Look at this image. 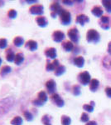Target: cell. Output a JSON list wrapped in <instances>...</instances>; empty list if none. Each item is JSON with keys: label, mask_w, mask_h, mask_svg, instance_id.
Returning a JSON list of instances; mask_svg holds the SVG:
<instances>
[{"label": "cell", "mask_w": 111, "mask_h": 125, "mask_svg": "<svg viewBox=\"0 0 111 125\" xmlns=\"http://www.w3.org/2000/svg\"><path fill=\"white\" fill-rule=\"evenodd\" d=\"M90 21V19H89L88 16H86L85 14H79L76 16V23L80 24L81 26H84L86 23Z\"/></svg>", "instance_id": "cell-16"}, {"label": "cell", "mask_w": 111, "mask_h": 125, "mask_svg": "<svg viewBox=\"0 0 111 125\" xmlns=\"http://www.w3.org/2000/svg\"><path fill=\"white\" fill-rule=\"evenodd\" d=\"M29 13L33 15L42 16L44 13V7L42 4H33L29 8Z\"/></svg>", "instance_id": "cell-8"}, {"label": "cell", "mask_w": 111, "mask_h": 125, "mask_svg": "<svg viewBox=\"0 0 111 125\" xmlns=\"http://www.w3.org/2000/svg\"><path fill=\"white\" fill-rule=\"evenodd\" d=\"M73 63L77 68H83L85 65V58L82 56H78V57L74 58Z\"/></svg>", "instance_id": "cell-20"}, {"label": "cell", "mask_w": 111, "mask_h": 125, "mask_svg": "<svg viewBox=\"0 0 111 125\" xmlns=\"http://www.w3.org/2000/svg\"><path fill=\"white\" fill-rule=\"evenodd\" d=\"M51 102L53 103L55 105H56L58 107V108H62L64 105H65V102H64V100L61 98V97H60L59 94H53L52 95H51Z\"/></svg>", "instance_id": "cell-9"}, {"label": "cell", "mask_w": 111, "mask_h": 125, "mask_svg": "<svg viewBox=\"0 0 111 125\" xmlns=\"http://www.w3.org/2000/svg\"><path fill=\"white\" fill-rule=\"evenodd\" d=\"M48 100V97H47V94L45 91H40L39 93L37 94V98L36 99H33V104L34 106L36 107H42L43 106L44 104L47 102Z\"/></svg>", "instance_id": "cell-2"}, {"label": "cell", "mask_w": 111, "mask_h": 125, "mask_svg": "<svg viewBox=\"0 0 111 125\" xmlns=\"http://www.w3.org/2000/svg\"><path fill=\"white\" fill-rule=\"evenodd\" d=\"M100 26L103 29L107 30L110 28V18L108 16L103 15L100 19Z\"/></svg>", "instance_id": "cell-14"}, {"label": "cell", "mask_w": 111, "mask_h": 125, "mask_svg": "<svg viewBox=\"0 0 111 125\" xmlns=\"http://www.w3.org/2000/svg\"><path fill=\"white\" fill-rule=\"evenodd\" d=\"M103 66L104 68H108V69H110L111 68V55L109 56H105L103 59Z\"/></svg>", "instance_id": "cell-26"}, {"label": "cell", "mask_w": 111, "mask_h": 125, "mask_svg": "<svg viewBox=\"0 0 111 125\" xmlns=\"http://www.w3.org/2000/svg\"><path fill=\"white\" fill-rule=\"evenodd\" d=\"M37 47H38L37 43L35 40L30 39V40H27L25 43V48L29 50V51H32V52L36 51V50L37 49Z\"/></svg>", "instance_id": "cell-15"}, {"label": "cell", "mask_w": 111, "mask_h": 125, "mask_svg": "<svg viewBox=\"0 0 111 125\" xmlns=\"http://www.w3.org/2000/svg\"><path fill=\"white\" fill-rule=\"evenodd\" d=\"M63 9L60 6V3L57 1L53 2L50 6V10H51V17L52 19H56L57 17V15L60 14V13L61 12V10Z\"/></svg>", "instance_id": "cell-5"}, {"label": "cell", "mask_w": 111, "mask_h": 125, "mask_svg": "<svg viewBox=\"0 0 111 125\" xmlns=\"http://www.w3.org/2000/svg\"><path fill=\"white\" fill-rule=\"evenodd\" d=\"M26 3H29V4H32V3H37V0H33V1L29 0V1H26Z\"/></svg>", "instance_id": "cell-42"}, {"label": "cell", "mask_w": 111, "mask_h": 125, "mask_svg": "<svg viewBox=\"0 0 111 125\" xmlns=\"http://www.w3.org/2000/svg\"><path fill=\"white\" fill-rule=\"evenodd\" d=\"M99 86H100L99 80L95 79V78H93L90 83V90L91 92H95L97 90V88H99Z\"/></svg>", "instance_id": "cell-24"}, {"label": "cell", "mask_w": 111, "mask_h": 125, "mask_svg": "<svg viewBox=\"0 0 111 125\" xmlns=\"http://www.w3.org/2000/svg\"><path fill=\"white\" fill-rule=\"evenodd\" d=\"M15 55L16 54L14 53L13 50L11 48H8L7 50H6V60H7L8 62H14V59H15Z\"/></svg>", "instance_id": "cell-18"}, {"label": "cell", "mask_w": 111, "mask_h": 125, "mask_svg": "<svg viewBox=\"0 0 111 125\" xmlns=\"http://www.w3.org/2000/svg\"><path fill=\"white\" fill-rule=\"evenodd\" d=\"M12 71V68L9 65H3V67L0 68V75L2 77H5L7 74L10 73Z\"/></svg>", "instance_id": "cell-25"}, {"label": "cell", "mask_w": 111, "mask_h": 125, "mask_svg": "<svg viewBox=\"0 0 111 125\" xmlns=\"http://www.w3.org/2000/svg\"><path fill=\"white\" fill-rule=\"evenodd\" d=\"M61 46L63 48V49L65 50L66 52H71L73 51V49L75 48L74 44L71 41H64L62 42Z\"/></svg>", "instance_id": "cell-19"}, {"label": "cell", "mask_w": 111, "mask_h": 125, "mask_svg": "<svg viewBox=\"0 0 111 125\" xmlns=\"http://www.w3.org/2000/svg\"><path fill=\"white\" fill-rule=\"evenodd\" d=\"M85 125H97V123L95 121H89Z\"/></svg>", "instance_id": "cell-40"}, {"label": "cell", "mask_w": 111, "mask_h": 125, "mask_svg": "<svg viewBox=\"0 0 111 125\" xmlns=\"http://www.w3.org/2000/svg\"><path fill=\"white\" fill-rule=\"evenodd\" d=\"M83 108L89 113H92L94 111V106H92L91 104H85L83 105Z\"/></svg>", "instance_id": "cell-37"}, {"label": "cell", "mask_w": 111, "mask_h": 125, "mask_svg": "<svg viewBox=\"0 0 111 125\" xmlns=\"http://www.w3.org/2000/svg\"><path fill=\"white\" fill-rule=\"evenodd\" d=\"M60 122H61L62 125H70L71 124V119L70 117L66 115H62L61 118H60Z\"/></svg>", "instance_id": "cell-32"}, {"label": "cell", "mask_w": 111, "mask_h": 125, "mask_svg": "<svg viewBox=\"0 0 111 125\" xmlns=\"http://www.w3.org/2000/svg\"><path fill=\"white\" fill-rule=\"evenodd\" d=\"M2 63H3V59H2L1 57H0V66H1Z\"/></svg>", "instance_id": "cell-44"}, {"label": "cell", "mask_w": 111, "mask_h": 125, "mask_svg": "<svg viewBox=\"0 0 111 125\" xmlns=\"http://www.w3.org/2000/svg\"><path fill=\"white\" fill-rule=\"evenodd\" d=\"M59 17H60V23H61V24H63V25H68L71 22V14H70V13L64 9L60 13Z\"/></svg>", "instance_id": "cell-4"}, {"label": "cell", "mask_w": 111, "mask_h": 125, "mask_svg": "<svg viewBox=\"0 0 111 125\" xmlns=\"http://www.w3.org/2000/svg\"><path fill=\"white\" fill-rule=\"evenodd\" d=\"M10 124L12 125H23V118L20 116H15L13 119L11 120Z\"/></svg>", "instance_id": "cell-27"}, {"label": "cell", "mask_w": 111, "mask_h": 125, "mask_svg": "<svg viewBox=\"0 0 111 125\" xmlns=\"http://www.w3.org/2000/svg\"><path fill=\"white\" fill-rule=\"evenodd\" d=\"M67 35L69 37V39L70 41L73 43H79V39H80V33L79 31L76 28H72L68 30Z\"/></svg>", "instance_id": "cell-6"}, {"label": "cell", "mask_w": 111, "mask_h": 125, "mask_svg": "<svg viewBox=\"0 0 111 125\" xmlns=\"http://www.w3.org/2000/svg\"><path fill=\"white\" fill-rule=\"evenodd\" d=\"M13 43L14 44V46H16L17 48H20V47H22L23 44H25L23 38L21 37V36H17V37L14 38L13 40Z\"/></svg>", "instance_id": "cell-23"}, {"label": "cell", "mask_w": 111, "mask_h": 125, "mask_svg": "<svg viewBox=\"0 0 111 125\" xmlns=\"http://www.w3.org/2000/svg\"><path fill=\"white\" fill-rule=\"evenodd\" d=\"M36 23H37V25L41 28H45L47 26L48 24V21L46 19V17L44 16H38V17L36 18Z\"/></svg>", "instance_id": "cell-17"}, {"label": "cell", "mask_w": 111, "mask_h": 125, "mask_svg": "<svg viewBox=\"0 0 111 125\" xmlns=\"http://www.w3.org/2000/svg\"><path fill=\"white\" fill-rule=\"evenodd\" d=\"M102 4L106 11L111 13V0H103Z\"/></svg>", "instance_id": "cell-31"}, {"label": "cell", "mask_w": 111, "mask_h": 125, "mask_svg": "<svg viewBox=\"0 0 111 125\" xmlns=\"http://www.w3.org/2000/svg\"><path fill=\"white\" fill-rule=\"evenodd\" d=\"M65 33L60 30H56L52 33V39L56 43H61L65 39Z\"/></svg>", "instance_id": "cell-12"}, {"label": "cell", "mask_w": 111, "mask_h": 125, "mask_svg": "<svg viewBox=\"0 0 111 125\" xmlns=\"http://www.w3.org/2000/svg\"><path fill=\"white\" fill-rule=\"evenodd\" d=\"M105 94H106L107 97L111 98V87H107L105 88Z\"/></svg>", "instance_id": "cell-38"}, {"label": "cell", "mask_w": 111, "mask_h": 125, "mask_svg": "<svg viewBox=\"0 0 111 125\" xmlns=\"http://www.w3.org/2000/svg\"><path fill=\"white\" fill-rule=\"evenodd\" d=\"M62 3H63L64 4H66V5H72L74 2L73 1H67V0H64V1H62Z\"/></svg>", "instance_id": "cell-39"}, {"label": "cell", "mask_w": 111, "mask_h": 125, "mask_svg": "<svg viewBox=\"0 0 111 125\" xmlns=\"http://www.w3.org/2000/svg\"><path fill=\"white\" fill-rule=\"evenodd\" d=\"M7 47H8V40L4 39V38L0 39V49H5Z\"/></svg>", "instance_id": "cell-35"}, {"label": "cell", "mask_w": 111, "mask_h": 125, "mask_svg": "<svg viewBox=\"0 0 111 125\" xmlns=\"http://www.w3.org/2000/svg\"><path fill=\"white\" fill-rule=\"evenodd\" d=\"M44 54H45V56L47 58L54 60L56 58V49L53 47L46 48L45 51H44Z\"/></svg>", "instance_id": "cell-13"}, {"label": "cell", "mask_w": 111, "mask_h": 125, "mask_svg": "<svg viewBox=\"0 0 111 125\" xmlns=\"http://www.w3.org/2000/svg\"><path fill=\"white\" fill-rule=\"evenodd\" d=\"M91 13H92V14L94 15L95 17L101 18L103 16V13H104V11H103L102 8L100 7V6H94L91 10Z\"/></svg>", "instance_id": "cell-21"}, {"label": "cell", "mask_w": 111, "mask_h": 125, "mask_svg": "<svg viewBox=\"0 0 111 125\" xmlns=\"http://www.w3.org/2000/svg\"><path fill=\"white\" fill-rule=\"evenodd\" d=\"M89 119H90V118H89V115L86 113H83V114H81V117H80V121H81V122L88 123Z\"/></svg>", "instance_id": "cell-36"}, {"label": "cell", "mask_w": 111, "mask_h": 125, "mask_svg": "<svg viewBox=\"0 0 111 125\" xmlns=\"http://www.w3.org/2000/svg\"><path fill=\"white\" fill-rule=\"evenodd\" d=\"M41 120L44 125H51V118L48 114H44Z\"/></svg>", "instance_id": "cell-30"}, {"label": "cell", "mask_w": 111, "mask_h": 125, "mask_svg": "<svg viewBox=\"0 0 111 125\" xmlns=\"http://www.w3.org/2000/svg\"><path fill=\"white\" fill-rule=\"evenodd\" d=\"M46 88L47 90V93L49 94L52 95L53 94L56 93V83L55 82V80L53 79H49L46 82Z\"/></svg>", "instance_id": "cell-10"}, {"label": "cell", "mask_w": 111, "mask_h": 125, "mask_svg": "<svg viewBox=\"0 0 111 125\" xmlns=\"http://www.w3.org/2000/svg\"><path fill=\"white\" fill-rule=\"evenodd\" d=\"M23 61H24V55H23V53H21V52L16 53L15 59H14V63H15L16 65L19 66V65H21V64L23 63Z\"/></svg>", "instance_id": "cell-22"}, {"label": "cell", "mask_w": 111, "mask_h": 125, "mask_svg": "<svg viewBox=\"0 0 111 125\" xmlns=\"http://www.w3.org/2000/svg\"><path fill=\"white\" fill-rule=\"evenodd\" d=\"M13 102L14 100L13 98H7L0 101V115H3L10 111L13 105Z\"/></svg>", "instance_id": "cell-1"}, {"label": "cell", "mask_w": 111, "mask_h": 125, "mask_svg": "<svg viewBox=\"0 0 111 125\" xmlns=\"http://www.w3.org/2000/svg\"><path fill=\"white\" fill-rule=\"evenodd\" d=\"M65 72H66V67H65V66H64V65H60L59 67L56 68V70L54 71V73H55V75L56 76V77H60V76H61Z\"/></svg>", "instance_id": "cell-28"}, {"label": "cell", "mask_w": 111, "mask_h": 125, "mask_svg": "<svg viewBox=\"0 0 111 125\" xmlns=\"http://www.w3.org/2000/svg\"><path fill=\"white\" fill-rule=\"evenodd\" d=\"M23 117L25 118V119L27 120V122H32V121L33 120L34 116H33V114H32V112H30L29 110L23 111Z\"/></svg>", "instance_id": "cell-29"}, {"label": "cell", "mask_w": 111, "mask_h": 125, "mask_svg": "<svg viewBox=\"0 0 111 125\" xmlns=\"http://www.w3.org/2000/svg\"><path fill=\"white\" fill-rule=\"evenodd\" d=\"M108 53L110 54V55H111V41L109 43V44H108Z\"/></svg>", "instance_id": "cell-41"}, {"label": "cell", "mask_w": 111, "mask_h": 125, "mask_svg": "<svg viewBox=\"0 0 111 125\" xmlns=\"http://www.w3.org/2000/svg\"><path fill=\"white\" fill-rule=\"evenodd\" d=\"M60 66V62L58 59H54L53 62H50L49 60H46V70L47 72H51L55 71L56 68H58Z\"/></svg>", "instance_id": "cell-11"}, {"label": "cell", "mask_w": 111, "mask_h": 125, "mask_svg": "<svg viewBox=\"0 0 111 125\" xmlns=\"http://www.w3.org/2000/svg\"><path fill=\"white\" fill-rule=\"evenodd\" d=\"M100 39V35L96 30L94 29H90L88 30L86 33V40L88 43H99Z\"/></svg>", "instance_id": "cell-3"}, {"label": "cell", "mask_w": 111, "mask_h": 125, "mask_svg": "<svg viewBox=\"0 0 111 125\" xmlns=\"http://www.w3.org/2000/svg\"><path fill=\"white\" fill-rule=\"evenodd\" d=\"M4 5V2L3 1H0V7H3Z\"/></svg>", "instance_id": "cell-43"}, {"label": "cell", "mask_w": 111, "mask_h": 125, "mask_svg": "<svg viewBox=\"0 0 111 125\" xmlns=\"http://www.w3.org/2000/svg\"><path fill=\"white\" fill-rule=\"evenodd\" d=\"M7 14H8V17H9V19H16V18H17V11H16L15 9H9V11H8Z\"/></svg>", "instance_id": "cell-33"}, {"label": "cell", "mask_w": 111, "mask_h": 125, "mask_svg": "<svg viewBox=\"0 0 111 125\" xmlns=\"http://www.w3.org/2000/svg\"><path fill=\"white\" fill-rule=\"evenodd\" d=\"M78 81L80 82V83H81L82 85L85 86L89 84L91 81L90 79V75L87 71H84L81 72L80 73H79L78 75Z\"/></svg>", "instance_id": "cell-7"}, {"label": "cell", "mask_w": 111, "mask_h": 125, "mask_svg": "<svg viewBox=\"0 0 111 125\" xmlns=\"http://www.w3.org/2000/svg\"><path fill=\"white\" fill-rule=\"evenodd\" d=\"M71 91H72V94H74L75 96H79L80 94V85H77V84H76V85H74L71 88Z\"/></svg>", "instance_id": "cell-34"}]
</instances>
